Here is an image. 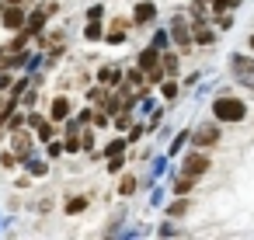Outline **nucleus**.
I'll return each mask as SVG.
<instances>
[{"instance_id": "f257e3e1", "label": "nucleus", "mask_w": 254, "mask_h": 240, "mask_svg": "<svg viewBox=\"0 0 254 240\" xmlns=\"http://www.w3.org/2000/svg\"><path fill=\"white\" fill-rule=\"evenodd\" d=\"M212 115H216V122H240L247 115V105L240 98H216Z\"/></svg>"}, {"instance_id": "f03ea898", "label": "nucleus", "mask_w": 254, "mask_h": 240, "mask_svg": "<svg viewBox=\"0 0 254 240\" xmlns=\"http://www.w3.org/2000/svg\"><path fill=\"white\" fill-rule=\"evenodd\" d=\"M205 167H209V157H202V153H188V160H185V167H181V171L195 181L198 174H205Z\"/></svg>"}, {"instance_id": "7ed1b4c3", "label": "nucleus", "mask_w": 254, "mask_h": 240, "mask_svg": "<svg viewBox=\"0 0 254 240\" xmlns=\"http://www.w3.org/2000/svg\"><path fill=\"white\" fill-rule=\"evenodd\" d=\"M191 136H195V143H202V146H212V143H219V129H216V125H198Z\"/></svg>"}, {"instance_id": "20e7f679", "label": "nucleus", "mask_w": 254, "mask_h": 240, "mask_svg": "<svg viewBox=\"0 0 254 240\" xmlns=\"http://www.w3.org/2000/svg\"><path fill=\"white\" fill-rule=\"evenodd\" d=\"M230 60H233V70H237V77L251 84V80H254V63H247L244 56H230Z\"/></svg>"}, {"instance_id": "39448f33", "label": "nucleus", "mask_w": 254, "mask_h": 240, "mask_svg": "<svg viewBox=\"0 0 254 240\" xmlns=\"http://www.w3.org/2000/svg\"><path fill=\"white\" fill-rule=\"evenodd\" d=\"M4 25H7V28H21V25H25V11H21V7L4 11Z\"/></svg>"}, {"instance_id": "423d86ee", "label": "nucleus", "mask_w": 254, "mask_h": 240, "mask_svg": "<svg viewBox=\"0 0 254 240\" xmlns=\"http://www.w3.org/2000/svg\"><path fill=\"white\" fill-rule=\"evenodd\" d=\"M66 112H70L66 98H56V101H53V115H49V119H53V122H63V119H66Z\"/></svg>"}, {"instance_id": "0eeeda50", "label": "nucleus", "mask_w": 254, "mask_h": 240, "mask_svg": "<svg viewBox=\"0 0 254 240\" xmlns=\"http://www.w3.org/2000/svg\"><path fill=\"white\" fill-rule=\"evenodd\" d=\"M42 25H46V14H42V11H35V14H32V21H28V28H25V32H28V35H39V32H42Z\"/></svg>"}, {"instance_id": "6e6552de", "label": "nucleus", "mask_w": 254, "mask_h": 240, "mask_svg": "<svg viewBox=\"0 0 254 240\" xmlns=\"http://www.w3.org/2000/svg\"><path fill=\"white\" fill-rule=\"evenodd\" d=\"M153 14H157L153 4H139V7H136V21H153Z\"/></svg>"}, {"instance_id": "1a4fd4ad", "label": "nucleus", "mask_w": 254, "mask_h": 240, "mask_svg": "<svg viewBox=\"0 0 254 240\" xmlns=\"http://www.w3.org/2000/svg\"><path fill=\"white\" fill-rule=\"evenodd\" d=\"M171 35H174L178 42H188V28H185V21H181V18L174 21V32H171Z\"/></svg>"}, {"instance_id": "9d476101", "label": "nucleus", "mask_w": 254, "mask_h": 240, "mask_svg": "<svg viewBox=\"0 0 254 240\" xmlns=\"http://www.w3.org/2000/svg\"><path fill=\"white\" fill-rule=\"evenodd\" d=\"M153 63H157V49H146V53L139 56V66H146V70H153Z\"/></svg>"}, {"instance_id": "9b49d317", "label": "nucleus", "mask_w": 254, "mask_h": 240, "mask_svg": "<svg viewBox=\"0 0 254 240\" xmlns=\"http://www.w3.org/2000/svg\"><path fill=\"white\" fill-rule=\"evenodd\" d=\"M160 94H164L167 101H171V98H178V84H174V80H164V84H160Z\"/></svg>"}, {"instance_id": "f8f14e48", "label": "nucleus", "mask_w": 254, "mask_h": 240, "mask_svg": "<svg viewBox=\"0 0 254 240\" xmlns=\"http://www.w3.org/2000/svg\"><path fill=\"white\" fill-rule=\"evenodd\" d=\"M115 80H119V70L105 66V70H101V84H115Z\"/></svg>"}, {"instance_id": "ddd939ff", "label": "nucleus", "mask_w": 254, "mask_h": 240, "mask_svg": "<svg viewBox=\"0 0 254 240\" xmlns=\"http://www.w3.org/2000/svg\"><path fill=\"white\" fill-rule=\"evenodd\" d=\"M126 143H129V139H112V143H108V157L122 153V150H126Z\"/></svg>"}, {"instance_id": "4468645a", "label": "nucleus", "mask_w": 254, "mask_h": 240, "mask_svg": "<svg viewBox=\"0 0 254 240\" xmlns=\"http://www.w3.org/2000/svg\"><path fill=\"white\" fill-rule=\"evenodd\" d=\"M80 209H87V198H73V202L66 205V212H70V216H77Z\"/></svg>"}, {"instance_id": "2eb2a0df", "label": "nucleus", "mask_w": 254, "mask_h": 240, "mask_svg": "<svg viewBox=\"0 0 254 240\" xmlns=\"http://www.w3.org/2000/svg\"><path fill=\"white\" fill-rule=\"evenodd\" d=\"M164 70H167V73H174V70H178V56H171V53H167V56H164Z\"/></svg>"}, {"instance_id": "dca6fc26", "label": "nucleus", "mask_w": 254, "mask_h": 240, "mask_svg": "<svg viewBox=\"0 0 254 240\" xmlns=\"http://www.w3.org/2000/svg\"><path fill=\"white\" fill-rule=\"evenodd\" d=\"M185 139H188V132H181V136H178V139H174V143H171V146H167V153H178V150H181V146H185Z\"/></svg>"}, {"instance_id": "f3484780", "label": "nucleus", "mask_w": 254, "mask_h": 240, "mask_svg": "<svg viewBox=\"0 0 254 240\" xmlns=\"http://www.w3.org/2000/svg\"><path fill=\"white\" fill-rule=\"evenodd\" d=\"M119 191H122V195H132V191H136V181H132V178H126V181H122V188H119Z\"/></svg>"}, {"instance_id": "a211bd4d", "label": "nucleus", "mask_w": 254, "mask_h": 240, "mask_svg": "<svg viewBox=\"0 0 254 240\" xmlns=\"http://www.w3.org/2000/svg\"><path fill=\"white\" fill-rule=\"evenodd\" d=\"M84 35H87V39H101V28H98V25H94V21H91V25H87V32H84Z\"/></svg>"}, {"instance_id": "6ab92c4d", "label": "nucleus", "mask_w": 254, "mask_h": 240, "mask_svg": "<svg viewBox=\"0 0 254 240\" xmlns=\"http://www.w3.org/2000/svg\"><path fill=\"white\" fill-rule=\"evenodd\" d=\"M153 46H157V49H164V46H167V35H164V32H157V39H153Z\"/></svg>"}, {"instance_id": "aec40b11", "label": "nucleus", "mask_w": 254, "mask_h": 240, "mask_svg": "<svg viewBox=\"0 0 254 240\" xmlns=\"http://www.w3.org/2000/svg\"><path fill=\"white\" fill-rule=\"evenodd\" d=\"M185 209H188V202H174V205H171V212H174V216H181Z\"/></svg>"}, {"instance_id": "412c9836", "label": "nucleus", "mask_w": 254, "mask_h": 240, "mask_svg": "<svg viewBox=\"0 0 254 240\" xmlns=\"http://www.w3.org/2000/svg\"><path fill=\"white\" fill-rule=\"evenodd\" d=\"M251 49H254V35H251Z\"/></svg>"}]
</instances>
